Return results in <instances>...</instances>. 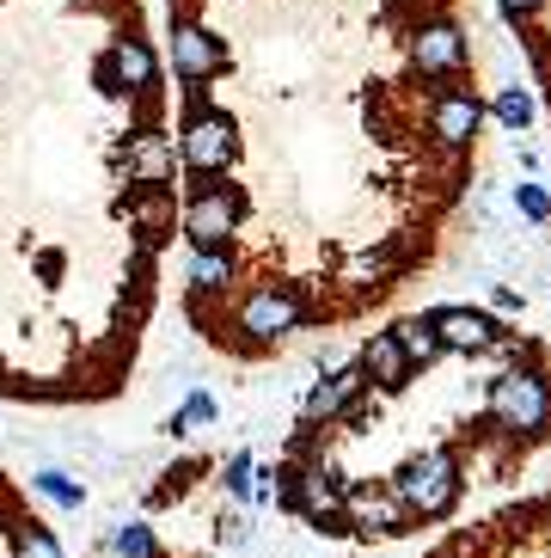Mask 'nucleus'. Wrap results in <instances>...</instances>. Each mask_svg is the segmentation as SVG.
Segmentation results:
<instances>
[{
  "instance_id": "423d86ee",
  "label": "nucleus",
  "mask_w": 551,
  "mask_h": 558,
  "mask_svg": "<svg viewBox=\"0 0 551 558\" xmlns=\"http://www.w3.org/2000/svg\"><path fill=\"white\" fill-rule=\"evenodd\" d=\"M343 492H350V478L325 460V466H294V515L319 534H343Z\"/></svg>"
},
{
  "instance_id": "c756f323",
  "label": "nucleus",
  "mask_w": 551,
  "mask_h": 558,
  "mask_svg": "<svg viewBox=\"0 0 551 558\" xmlns=\"http://www.w3.org/2000/svg\"><path fill=\"white\" fill-rule=\"evenodd\" d=\"M534 7H539V0H503V13H509V19H527Z\"/></svg>"
},
{
  "instance_id": "cd10ccee",
  "label": "nucleus",
  "mask_w": 551,
  "mask_h": 558,
  "mask_svg": "<svg viewBox=\"0 0 551 558\" xmlns=\"http://www.w3.org/2000/svg\"><path fill=\"white\" fill-rule=\"evenodd\" d=\"M221 541H228V546H245V541H252V522H240V515H233V522L221 527Z\"/></svg>"
},
{
  "instance_id": "4be33fe9",
  "label": "nucleus",
  "mask_w": 551,
  "mask_h": 558,
  "mask_svg": "<svg viewBox=\"0 0 551 558\" xmlns=\"http://www.w3.org/2000/svg\"><path fill=\"white\" fill-rule=\"evenodd\" d=\"M111 553L117 558H160V541L147 522H117L111 527Z\"/></svg>"
},
{
  "instance_id": "2eb2a0df",
  "label": "nucleus",
  "mask_w": 551,
  "mask_h": 558,
  "mask_svg": "<svg viewBox=\"0 0 551 558\" xmlns=\"http://www.w3.org/2000/svg\"><path fill=\"white\" fill-rule=\"evenodd\" d=\"M172 172H179V148H172L160 130L135 135V142H130V179L135 184H166Z\"/></svg>"
},
{
  "instance_id": "b1692460",
  "label": "nucleus",
  "mask_w": 551,
  "mask_h": 558,
  "mask_svg": "<svg viewBox=\"0 0 551 558\" xmlns=\"http://www.w3.org/2000/svg\"><path fill=\"white\" fill-rule=\"evenodd\" d=\"M221 485H228L233 497H240V504H252V492H258V460L245 454H228V466H221Z\"/></svg>"
},
{
  "instance_id": "9b49d317",
  "label": "nucleus",
  "mask_w": 551,
  "mask_h": 558,
  "mask_svg": "<svg viewBox=\"0 0 551 558\" xmlns=\"http://www.w3.org/2000/svg\"><path fill=\"white\" fill-rule=\"evenodd\" d=\"M411 62H417V74H436V81L460 74V68H466V32H460L454 19L423 25V32L411 37Z\"/></svg>"
},
{
  "instance_id": "dca6fc26",
  "label": "nucleus",
  "mask_w": 551,
  "mask_h": 558,
  "mask_svg": "<svg viewBox=\"0 0 551 558\" xmlns=\"http://www.w3.org/2000/svg\"><path fill=\"white\" fill-rule=\"evenodd\" d=\"M105 62H111L117 86H130V93H147V86L160 81V62H154V50H147L142 37H117Z\"/></svg>"
},
{
  "instance_id": "f3484780",
  "label": "nucleus",
  "mask_w": 551,
  "mask_h": 558,
  "mask_svg": "<svg viewBox=\"0 0 551 558\" xmlns=\"http://www.w3.org/2000/svg\"><path fill=\"white\" fill-rule=\"evenodd\" d=\"M240 264H233V246L228 252H191V301L203 295H228Z\"/></svg>"
},
{
  "instance_id": "412c9836",
  "label": "nucleus",
  "mask_w": 551,
  "mask_h": 558,
  "mask_svg": "<svg viewBox=\"0 0 551 558\" xmlns=\"http://www.w3.org/2000/svg\"><path fill=\"white\" fill-rule=\"evenodd\" d=\"M490 111H497V123H503L509 135H521L527 123H534V93H527V86H503Z\"/></svg>"
},
{
  "instance_id": "bb28decb",
  "label": "nucleus",
  "mask_w": 551,
  "mask_h": 558,
  "mask_svg": "<svg viewBox=\"0 0 551 558\" xmlns=\"http://www.w3.org/2000/svg\"><path fill=\"white\" fill-rule=\"evenodd\" d=\"M490 307H497V313H521V289L497 282V289H490Z\"/></svg>"
},
{
  "instance_id": "20e7f679",
  "label": "nucleus",
  "mask_w": 551,
  "mask_h": 558,
  "mask_svg": "<svg viewBox=\"0 0 551 558\" xmlns=\"http://www.w3.org/2000/svg\"><path fill=\"white\" fill-rule=\"evenodd\" d=\"M240 221H245L240 191H233L228 179H196L191 172V203H184V221H179L191 252H228Z\"/></svg>"
},
{
  "instance_id": "5701e85b",
  "label": "nucleus",
  "mask_w": 551,
  "mask_h": 558,
  "mask_svg": "<svg viewBox=\"0 0 551 558\" xmlns=\"http://www.w3.org/2000/svg\"><path fill=\"white\" fill-rule=\"evenodd\" d=\"M215 417H221V411H215V399L203 393V387H191V393H184V405L172 411V436H191V429L215 424Z\"/></svg>"
},
{
  "instance_id": "0eeeda50",
  "label": "nucleus",
  "mask_w": 551,
  "mask_h": 558,
  "mask_svg": "<svg viewBox=\"0 0 551 558\" xmlns=\"http://www.w3.org/2000/svg\"><path fill=\"white\" fill-rule=\"evenodd\" d=\"M429 331L441 338V350H454V356H490V350H503V319L485 307H429L423 313Z\"/></svg>"
},
{
  "instance_id": "9d476101",
  "label": "nucleus",
  "mask_w": 551,
  "mask_h": 558,
  "mask_svg": "<svg viewBox=\"0 0 551 558\" xmlns=\"http://www.w3.org/2000/svg\"><path fill=\"white\" fill-rule=\"evenodd\" d=\"M343 522L356 527V534H380V541H392V534H405L411 527V515H405V504L392 497V485H350L343 492Z\"/></svg>"
},
{
  "instance_id": "aec40b11",
  "label": "nucleus",
  "mask_w": 551,
  "mask_h": 558,
  "mask_svg": "<svg viewBox=\"0 0 551 558\" xmlns=\"http://www.w3.org/2000/svg\"><path fill=\"white\" fill-rule=\"evenodd\" d=\"M13 558H62V541H56L44 522L19 515V522H13Z\"/></svg>"
},
{
  "instance_id": "7c9ffc66",
  "label": "nucleus",
  "mask_w": 551,
  "mask_h": 558,
  "mask_svg": "<svg viewBox=\"0 0 551 558\" xmlns=\"http://www.w3.org/2000/svg\"><path fill=\"white\" fill-rule=\"evenodd\" d=\"M436 558H460V553H454V546H448V553H436Z\"/></svg>"
},
{
  "instance_id": "ddd939ff",
  "label": "nucleus",
  "mask_w": 551,
  "mask_h": 558,
  "mask_svg": "<svg viewBox=\"0 0 551 558\" xmlns=\"http://www.w3.org/2000/svg\"><path fill=\"white\" fill-rule=\"evenodd\" d=\"M184 215H179V197H172V184H142L130 197V228L142 233L147 246H160L166 233L179 228Z\"/></svg>"
},
{
  "instance_id": "1a4fd4ad",
  "label": "nucleus",
  "mask_w": 551,
  "mask_h": 558,
  "mask_svg": "<svg viewBox=\"0 0 551 558\" xmlns=\"http://www.w3.org/2000/svg\"><path fill=\"white\" fill-rule=\"evenodd\" d=\"M368 399V375H362V362H350V368H338V375H319L307 387V399H301V424L319 429V424H343L350 411Z\"/></svg>"
},
{
  "instance_id": "6ab92c4d",
  "label": "nucleus",
  "mask_w": 551,
  "mask_h": 558,
  "mask_svg": "<svg viewBox=\"0 0 551 558\" xmlns=\"http://www.w3.org/2000/svg\"><path fill=\"white\" fill-rule=\"evenodd\" d=\"M32 492L49 497L56 509H81V504H86V485H81L74 473H62V466H37V473H32Z\"/></svg>"
},
{
  "instance_id": "c85d7f7f",
  "label": "nucleus",
  "mask_w": 551,
  "mask_h": 558,
  "mask_svg": "<svg viewBox=\"0 0 551 558\" xmlns=\"http://www.w3.org/2000/svg\"><path fill=\"white\" fill-rule=\"evenodd\" d=\"M37 277H62V252H37Z\"/></svg>"
},
{
  "instance_id": "7ed1b4c3",
  "label": "nucleus",
  "mask_w": 551,
  "mask_h": 558,
  "mask_svg": "<svg viewBox=\"0 0 551 558\" xmlns=\"http://www.w3.org/2000/svg\"><path fill=\"white\" fill-rule=\"evenodd\" d=\"M313 319V301L294 289V282H252L233 307V331H240L245 344H276V338H289Z\"/></svg>"
},
{
  "instance_id": "39448f33",
  "label": "nucleus",
  "mask_w": 551,
  "mask_h": 558,
  "mask_svg": "<svg viewBox=\"0 0 551 558\" xmlns=\"http://www.w3.org/2000/svg\"><path fill=\"white\" fill-rule=\"evenodd\" d=\"M240 154V130H233L228 111H215V105L191 99V117H184L179 130V160L191 166L196 179H221Z\"/></svg>"
},
{
  "instance_id": "4468645a",
  "label": "nucleus",
  "mask_w": 551,
  "mask_h": 558,
  "mask_svg": "<svg viewBox=\"0 0 551 558\" xmlns=\"http://www.w3.org/2000/svg\"><path fill=\"white\" fill-rule=\"evenodd\" d=\"M356 362H362V375H368V387H387V393H399V387L411 380V362H405V350H399L392 331H368L362 350H356Z\"/></svg>"
},
{
  "instance_id": "393cba45",
  "label": "nucleus",
  "mask_w": 551,
  "mask_h": 558,
  "mask_svg": "<svg viewBox=\"0 0 551 558\" xmlns=\"http://www.w3.org/2000/svg\"><path fill=\"white\" fill-rule=\"evenodd\" d=\"M515 209L546 228V221H551V191H546V184H515Z\"/></svg>"
},
{
  "instance_id": "a211bd4d",
  "label": "nucleus",
  "mask_w": 551,
  "mask_h": 558,
  "mask_svg": "<svg viewBox=\"0 0 551 558\" xmlns=\"http://www.w3.org/2000/svg\"><path fill=\"white\" fill-rule=\"evenodd\" d=\"M392 338H399V350H405V362L411 368H436L441 356H448V350H441V338L436 331H429V319H399V326H392Z\"/></svg>"
},
{
  "instance_id": "f03ea898",
  "label": "nucleus",
  "mask_w": 551,
  "mask_h": 558,
  "mask_svg": "<svg viewBox=\"0 0 551 558\" xmlns=\"http://www.w3.org/2000/svg\"><path fill=\"white\" fill-rule=\"evenodd\" d=\"M485 424H497L503 436H546L551 429V380L539 368H503L485 387Z\"/></svg>"
},
{
  "instance_id": "6e6552de",
  "label": "nucleus",
  "mask_w": 551,
  "mask_h": 558,
  "mask_svg": "<svg viewBox=\"0 0 551 558\" xmlns=\"http://www.w3.org/2000/svg\"><path fill=\"white\" fill-rule=\"evenodd\" d=\"M478 123H485V99L472 86H441L436 99H429V135H436V148L466 154Z\"/></svg>"
},
{
  "instance_id": "f257e3e1",
  "label": "nucleus",
  "mask_w": 551,
  "mask_h": 558,
  "mask_svg": "<svg viewBox=\"0 0 551 558\" xmlns=\"http://www.w3.org/2000/svg\"><path fill=\"white\" fill-rule=\"evenodd\" d=\"M387 485H392V497L405 504L411 522H417V515H423V522H441V515L460 504V485H466V478H460V454L441 442V448H423V454H411L405 466L387 478Z\"/></svg>"
},
{
  "instance_id": "f8f14e48",
  "label": "nucleus",
  "mask_w": 551,
  "mask_h": 558,
  "mask_svg": "<svg viewBox=\"0 0 551 558\" xmlns=\"http://www.w3.org/2000/svg\"><path fill=\"white\" fill-rule=\"evenodd\" d=\"M172 68H179L184 81H215V74L228 68V50H221V37L203 32V25H179V32H172Z\"/></svg>"
},
{
  "instance_id": "a878e982",
  "label": "nucleus",
  "mask_w": 551,
  "mask_h": 558,
  "mask_svg": "<svg viewBox=\"0 0 551 558\" xmlns=\"http://www.w3.org/2000/svg\"><path fill=\"white\" fill-rule=\"evenodd\" d=\"M191 478H196V460H184V466H172V473H166V485L147 497V504L160 509V504H172V497H184V485H191Z\"/></svg>"
}]
</instances>
